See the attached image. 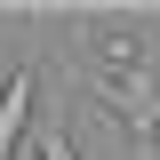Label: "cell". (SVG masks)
<instances>
[{
  "mask_svg": "<svg viewBox=\"0 0 160 160\" xmlns=\"http://www.w3.org/2000/svg\"><path fill=\"white\" fill-rule=\"evenodd\" d=\"M80 88L128 128V152H136V160L160 152V40L144 48L136 64H120V72H80Z\"/></svg>",
  "mask_w": 160,
  "mask_h": 160,
  "instance_id": "1",
  "label": "cell"
},
{
  "mask_svg": "<svg viewBox=\"0 0 160 160\" xmlns=\"http://www.w3.org/2000/svg\"><path fill=\"white\" fill-rule=\"evenodd\" d=\"M40 120V64L24 56L16 72L0 80V160H16L24 152V128Z\"/></svg>",
  "mask_w": 160,
  "mask_h": 160,
  "instance_id": "2",
  "label": "cell"
},
{
  "mask_svg": "<svg viewBox=\"0 0 160 160\" xmlns=\"http://www.w3.org/2000/svg\"><path fill=\"white\" fill-rule=\"evenodd\" d=\"M32 160H80L72 128H64V120H40V128H32Z\"/></svg>",
  "mask_w": 160,
  "mask_h": 160,
  "instance_id": "3",
  "label": "cell"
}]
</instances>
